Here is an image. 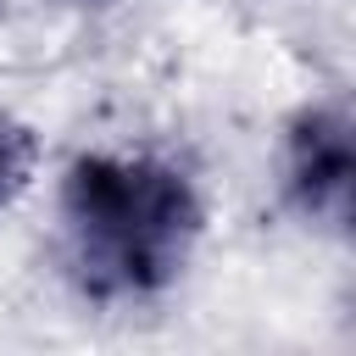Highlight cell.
<instances>
[{
  "label": "cell",
  "instance_id": "6da1fadb",
  "mask_svg": "<svg viewBox=\"0 0 356 356\" xmlns=\"http://www.w3.org/2000/svg\"><path fill=\"white\" fill-rule=\"evenodd\" d=\"M61 239L89 300H145L184 273L200 195L156 156H78L61 178Z\"/></svg>",
  "mask_w": 356,
  "mask_h": 356
},
{
  "label": "cell",
  "instance_id": "3957f363",
  "mask_svg": "<svg viewBox=\"0 0 356 356\" xmlns=\"http://www.w3.org/2000/svg\"><path fill=\"white\" fill-rule=\"evenodd\" d=\"M33 178V134L0 117V206H11Z\"/></svg>",
  "mask_w": 356,
  "mask_h": 356
},
{
  "label": "cell",
  "instance_id": "7a4b0ae2",
  "mask_svg": "<svg viewBox=\"0 0 356 356\" xmlns=\"http://www.w3.org/2000/svg\"><path fill=\"white\" fill-rule=\"evenodd\" d=\"M350 111L339 100L306 106L284 139V195L306 222L345 228L350 222Z\"/></svg>",
  "mask_w": 356,
  "mask_h": 356
}]
</instances>
